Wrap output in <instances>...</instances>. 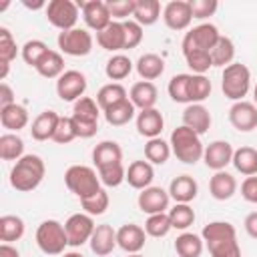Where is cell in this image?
Listing matches in <instances>:
<instances>
[{
  "label": "cell",
  "mask_w": 257,
  "mask_h": 257,
  "mask_svg": "<svg viewBox=\"0 0 257 257\" xmlns=\"http://www.w3.org/2000/svg\"><path fill=\"white\" fill-rule=\"evenodd\" d=\"M44 173H46V167L38 155H24L14 163L10 171V185L22 193L34 191L42 183Z\"/></svg>",
  "instance_id": "cell-1"
},
{
  "label": "cell",
  "mask_w": 257,
  "mask_h": 257,
  "mask_svg": "<svg viewBox=\"0 0 257 257\" xmlns=\"http://www.w3.org/2000/svg\"><path fill=\"white\" fill-rule=\"evenodd\" d=\"M169 145H171L173 155L181 163H185V165H195L197 161L203 159V153H205V147L201 143V137L195 131H191L189 126H185V124L177 126L171 133Z\"/></svg>",
  "instance_id": "cell-2"
},
{
  "label": "cell",
  "mask_w": 257,
  "mask_h": 257,
  "mask_svg": "<svg viewBox=\"0 0 257 257\" xmlns=\"http://www.w3.org/2000/svg\"><path fill=\"white\" fill-rule=\"evenodd\" d=\"M64 185L70 193L78 199H88L100 191V177L92 167L86 165H72L64 173Z\"/></svg>",
  "instance_id": "cell-3"
},
{
  "label": "cell",
  "mask_w": 257,
  "mask_h": 257,
  "mask_svg": "<svg viewBox=\"0 0 257 257\" xmlns=\"http://www.w3.org/2000/svg\"><path fill=\"white\" fill-rule=\"evenodd\" d=\"M249 88H251V72L245 64L233 62V64L223 68L221 90H223L225 98H229L233 102H239L247 96Z\"/></svg>",
  "instance_id": "cell-4"
},
{
  "label": "cell",
  "mask_w": 257,
  "mask_h": 257,
  "mask_svg": "<svg viewBox=\"0 0 257 257\" xmlns=\"http://www.w3.org/2000/svg\"><path fill=\"white\" fill-rule=\"evenodd\" d=\"M36 245L46 255H62L64 247L68 245L66 229L56 219H46L36 229Z\"/></svg>",
  "instance_id": "cell-5"
},
{
  "label": "cell",
  "mask_w": 257,
  "mask_h": 257,
  "mask_svg": "<svg viewBox=\"0 0 257 257\" xmlns=\"http://www.w3.org/2000/svg\"><path fill=\"white\" fill-rule=\"evenodd\" d=\"M78 4L72 2V0H50L44 8L46 12V20L58 28L60 32L64 30H70V28H76V20H78Z\"/></svg>",
  "instance_id": "cell-6"
},
{
  "label": "cell",
  "mask_w": 257,
  "mask_h": 257,
  "mask_svg": "<svg viewBox=\"0 0 257 257\" xmlns=\"http://www.w3.org/2000/svg\"><path fill=\"white\" fill-rule=\"evenodd\" d=\"M221 34H219V28L211 22H203L195 28H191L183 42H181V48L183 52H189V50H205V52H211L215 48V44L219 42Z\"/></svg>",
  "instance_id": "cell-7"
},
{
  "label": "cell",
  "mask_w": 257,
  "mask_h": 257,
  "mask_svg": "<svg viewBox=\"0 0 257 257\" xmlns=\"http://www.w3.org/2000/svg\"><path fill=\"white\" fill-rule=\"evenodd\" d=\"M58 48L68 56H86L92 50V36L86 28H70L58 34Z\"/></svg>",
  "instance_id": "cell-8"
},
{
  "label": "cell",
  "mask_w": 257,
  "mask_h": 257,
  "mask_svg": "<svg viewBox=\"0 0 257 257\" xmlns=\"http://www.w3.org/2000/svg\"><path fill=\"white\" fill-rule=\"evenodd\" d=\"M94 221L90 215L86 213H74L66 219L64 229H66V237H68V245L70 247H80L86 241H90L92 233H94Z\"/></svg>",
  "instance_id": "cell-9"
},
{
  "label": "cell",
  "mask_w": 257,
  "mask_h": 257,
  "mask_svg": "<svg viewBox=\"0 0 257 257\" xmlns=\"http://www.w3.org/2000/svg\"><path fill=\"white\" fill-rule=\"evenodd\" d=\"M86 76L80 70H64V74L56 80V94L64 102H76L84 96Z\"/></svg>",
  "instance_id": "cell-10"
},
{
  "label": "cell",
  "mask_w": 257,
  "mask_h": 257,
  "mask_svg": "<svg viewBox=\"0 0 257 257\" xmlns=\"http://www.w3.org/2000/svg\"><path fill=\"white\" fill-rule=\"evenodd\" d=\"M76 4L82 10L84 24L90 30L100 32V30H104L112 22V16H110V10H108L106 2H102V0H88V2H76Z\"/></svg>",
  "instance_id": "cell-11"
},
{
  "label": "cell",
  "mask_w": 257,
  "mask_h": 257,
  "mask_svg": "<svg viewBox=\"0 0 257 257\" xmlns=\"http://www.w3.org/2000/svg\"><path fill=\"white\" fill-rule=\"evenodd\" d=\"M169 203H171V195L169 191H165L163 187H147L139 193V199H137V205L143 213L147 215H157V213H167L169 209Z\"/></svg>",
  "instance_id": "cell-12"
},
{
  "label": "cell",
  "mask_w": 257,
  "mask_h": 257,
  "mask_svg": "<svg viewBox=\"0 0 257 257\" xmlns=\"http://www.w3.org/2000/svg\"><path fill=\"white\" fill-rule=\"evenodd\" d=\"M229 122L239 133H249V131L257 128V106H255V102H249V100L233 102L231 108H229Z\"/></svg>",
  "instance_id": "cell-13"
},
{
  "label": "cell",
  "mask_w": 257,
  "mask_h": 257,
  "mask_svg": "<svg viewBox=\"0 0 257 257\" xmlns=\"http://www.w3.org/2000/svg\"><path fill=\"white\" fill-rule=\"evenodd\" d=\"M163 20L171 30H185L193 20L191 4L187 0H171L163 8Z\"/></svg>",
  "instance_id": "cell-14"
},
{
  "label": "cell",
  "mask_w": 257,
  "mask_h": 257,
  "mask_svg": "<svg viewBox=\"0 0 257 257\" xmlns=\"http://www.w3.org/2000/svg\"><path fill=\"white\" fill-rule=\"evenodd\" d=\"M233 153L235 149L231 147V143L227 141H213L205 147L203 153V161L211 171H225V167L229 163H233Z\"/></svg>",
  "instance_id": "cell-15"
},
{
  "label": "cell",
  "mask_w": 257,
  "mask_h": 257,
  "mask_svg": "<svg viewBox=\"0 0 257 257\" xmlns=\"http://www.w3.org/2000/svg\"><path fill=\"white\" fill-rule=\"evenodd\" d=\"M145 241H147V231L141 225L126 223L116 231V245L122 251H126L128 255L131 253H139L145 247Z\"/></svg>",
  "instance_id": "cell-16"
},
{
  "label": "cell",
  "mask_w": 257,
  "mask_h": 257,
  "mask_svg": "<svg viewBox=\"0 0 257 257\" xmlns=\"http://www.w3.org/2000/svg\"><path fill=\"white\" fill-rule=\"evenodd\" d=\"M90 251L98 257H106L112 253V249L116 247V231L112 229V225L102 223L94 227V233L90 237Z\"/></svg>",
  "instance_id": "cell-17"
},
{
  "label": "cell",
  "mask_w": 257,
  "mask_h": 257,
  "mask_svg": "<svg viewBox=\"0 0 257 257\" xmlns=\"http://www.w3.org/2000/svg\"><path fill=\"white\" fill-rule=\"evenodd\" d=\"M96 42L100 48L108 50V52H120L124 50V24L118 20H112L104 30L96 32Z\"/></svg>",
  "instance_id": "cell-18"
},
{
  "label": "cell",
  "mask_w": 257,
  "mask_h": 257,
  "mask_svg": "<svg viewBox=\"0 0 257 257\" xmlns=\"http://www.w3.org/2000/svg\"><path fill=\"white\" fill-rule=\"evenodd\" d=\"M157 98H159V90L153 82L149 80H139L131 86V92H128V100L135 104V108L139 110H147V108H155L157 104Z\"/></svg>",
  "instance_id": "cell-19"
},
{
  "label": "cell",
  "mask_w": 257,
  "mask_h": 257,
  "mask_svg": "<svg viewBox=\"0 0 257 257\" xmlns=\"http://www.w3.org/2000/svg\"><path fill=\"white\" fill-rule=\"evenodd\" d=\"M183 124L189 126L191 131H195L201 137L211 126V112H209V108L199 104V102L187 104V108L183 110Z\"/></svg>",
  "instance_id": "cell-20"
},
{
  "label": "cell",
  "mask_w": 257,
  "mask_h": 257,
  "mask_svg": "<svg viewBox=\"0 0 257 257\" xmlns=\"http://www.w3.org/2000/svg\"><path fill=\"white\" fill-rule=\"evenodd\" d=\"M163 126H165V118L157 108H147L137 114V131L145 139H157L163 133Z\"/></svg>",
  "instance_id": "cell-21"
},
{
  "label": "cell",
  "mask_w": 257,
  "mask_h": 257,
  "mask_svg": "<svg viewBox=\"0 0 257 257\" xmlns=\"http://www.w3.org/2000/svg\"><path fill=\"white\" fill-rule=\"evenodd\" d=\"M92 163L98 169L110 167V165H118L122 163V149L118 143L114 141H102L92 149Z\"/></svg>",
  "instance_id": "cell-22"
},
{
  "label": "cell",
  "mask_w": 257,
  "mask_h": 257,
  "mask_svg": "<svg viewBox=\"0 0 257 257\" xmlns=\"http://www.w3.org/2000/svg\"><path fill=\"white\" fill-rule=\"evenodd\" d=\"M199 193V185L191 175H179L169 185V195L175 203H191Z\"/></svg>",
  "instance_id": "cell-23"
},
{
  "label": "cell",
  "mask_w": 257,
  "mask_h": 257,
  "mask_svg": "<svg viewBox=\"0 0 257 257\" xmlns=\"http://www.w3.org/2000/svg\"><path fill=\"white\" fill-rule=\"evenodd\" d=\"M58 120H60V114L54 112V110H42L34 120H32V126H30V135L34 141H48L54 137V131L58 126Z\"/></svg>",
  "instance_id": "cell-24"
},
{
  "label": "cell",
  "mask_w": 257,
  "mask_h": 257,
  "mask_svg": "<svg viewBox=\"0 0 257 257\" xmlns=\"http://www.w3.org/2000/svg\"><path fill=\"white\" fill-rule=\"evenodd\" d=\"M209 193L217 201H227L237 193V181L227 171H217L209 181Z\"/></svg>",
  "instance_id": "cell-25"
},
{
  "label": "cell",
  "mask_w": 257,
  "mask_h": 257,
  "mask_svg": "<svg viewBox=\"0 0 257 257\" xmlns=\"http://www.w3.org/2000/svg\"><path fill=\"white\" fill-rule=\"evenodd\" d=\"M153 179H155V171L149 161H133L126 169V181L133 189L143 191V189L151 187Z\"/></svg>",
  "instance_id": "cell-26"
},
{
  "label": "cell",
  "mask_w": 257,
  "mask_h": 257,
  "mask_svg": "<svg viewBox=\"0 0 257 257\" xmlns=\"http://www.w3.org/2000/svg\"><path fill=\"white\" fill-rule=\"evenodd\" d=\"M0 124L6 128V131H22L26 124H28V110L26 106L14 102L10 106H4L0 108Z\"/></svg>",
  "instance_id": "cell-27"
},
{
  "label": "cell",
  "mask_w": 257,
  "mask_h": 257,
  "mask_svg": "<svg viewBox=\"0 0 257 257\" xmlns=\"http://www.w3.org/2000/svg\"><path fill=\"white\" fill-rule=\"evenodd\" d=\"M135 68H137V72H139V76H141L143 80H149V82H151V80L159 78V76L165 72V60H163L159 54L147 52V54L139 56Z\"/></svg>",
  "instance_id": "cell-28"
},
{
  "label": "cell",
  "mask_w": 257,
  "mask_h": 257,
  "mask_svg": "<svg viewBox=\"0 0 257 257\" xmlns=\"http://www.w3.org/2000/svg\"><path fill=\"white\" fill-rule=\"evenodd\" d=\"M126 98H128L126 88L120 82H108V84L100 86V90L96 92V104L102 110H106V108H110V106H114Z\"/></svg>",
  "instance_id": "cell-29"
},
{
  "label": "cell",
  "mask_w": 257,
  "mask_h": 257,
  "mask_svg": "<svg viewBox=\"0 0 257 257\" xmlns=\"http://www.w3.org/2000/svg\"><path fill=\"white\" fill-rule=\"evenodd\" d=\"M233 167L245 175V177H253L257 175V149L253 147H239L233 153Z\"/></svg>",
  "instance_id": "cell-30"
},
{
  "label": "cell",
  "mask_w": 257,
  "mask_h": 257,
  "mask_svg": "<svg viewBox=\"0 0 257 257\" xmlns=\"http://www.w3.org/2000/svg\"><path fill=\"white\" fill-rule=\"evenodd\" d=\"M135 22L141 26H153L161 18V2L159 0H137L135 4Z\"/></svg>",
  "instance_id": "cell-31"
},
{
  "label": "cell",
  "mask_w": 257,
  "mask_h": 257,
  "mask_svg": "<svg viewBox=\"0 0 257 257\" xmlns=\"http://www.w3.org/2000/svg\"><path fill=\"white\" fill-rule=\"evenodd\" d=\"M102 112H104V118H106L108 124H112V126H122V124H128V122L135 118L137 108H135V104L126 98V100H122V102H118V104H114V106H110V108H106V110H102Z\"/></svg>",
  "instance_id": "cell-32"
},
{
  "label": "cell",
  "mask_w": 257,
  "mask_h": 257,
  "mask_svg": "<svg viewBox=\"0 0 257 257\" xmlns=\"http://www.w3.org/2000/svg\"><path fill=\"white\" fill-rule=\"evenodd\" d=\"M203 237L195 233H181L175 239V251L179 257H201L203 253Z\"/></svg>",
  "instance_id": "cell-33"
},
{
  "label": "cell",
  "mask_w": 257,
  "mask_h": 257,
  "mask_svg": "<svg viewBox=\"0 0 257 257\" xmlns=\"http://www.w3.org/2000/svg\"><path fill=\"white\" fill-rule=\"evenodd\" d=\"M36 72L40 76H44V78H56L58 80L64 74V58H62V54L56 52V50H50L40 60V64L36 66Z\"/></svg>",
  "instance_id": "cell-34"
},
{
  "label": "cell",
  "mask_w": 257,
  "mask_h": 257,
  "mask_svg": "<svg viewBox=\"0 0 257 257\" xmlns=\"http://www.w3.org/2000/svg\"><path fill=\"white\" fill-rule=\"evenodd\" d=\"M0 157L2 161H18L24 157V141L14 133H4L0 137Z\"/></svg>",
  "instance_id": "cell-35"
},
{
  "label": "cell",
  "mask_w": 257,
  "mask_h": 257,
  "mask_svg": "<svg viewBox=\"0 0 257 257\" xmlns=\"http://www.w3.org/2000/svg\"><path fill=\"white\" fill-rule=\"evenodd\" d=\"M24 235V221L18 215H2L0 217V241L12 243Z\"/></svg>",
  "instance_id": "cell-36"
},
{
  "label": "cell",
  "mask_w": 257,
  "mask_h": 257,
  "mask_svg": "<svg viewBox=\"0 0 257 257\" xmlns=\"http://www.w3.org/2000/svg\"><path fill=\"white\" fill-rule=\"evenodd\" d=\"M72 118L76 120H84V122H98V116H100V106L96 104L94 98L90 96H82L74 102L72 106Z\"/></svg>",
  "instance_id": "cell-37"
},
{
  "label": "cell",
  "mask_w": 257,
  "mask_h": 257,
  "mask_svg": "<svg viewBox=\"0 0 257 257\" xmlns=\"http://www.w3.org/2000/svg\"><path fill=\"white\" fill-rule=\"evenodd\" d=\"M171 145L167 141H163L161 137L157 139H149L145 145V157L151 165H165L171 157Z\"/></svg>",
  "instance_id": "cell-38"
},
{
  "label": "cell",
  "mask_w": 257,
  "mask_h": 257,
  "mask_svg": "<svg viewBox=\"0 0 257 257\" xmlns=\"http://www.w3.org/2000/svg\"><path fill=\"white\" fill-rule=\"evenodd\" d=\"M189 86H191V74H175L169 80V96L175 102H183V104H191V96H189Z\"/></svg>",
  "instance_id": "cell-39"
},
{
  "label": "cell",
  "mask_w": 257,
  "mask_h": 257,
  "mask_svg": "<svg viewBox=\"0 0 257 257\" xmlns=\"http://www.w3.org/2000/svg\"><path fill=\"white\" fill-rule=\"evenodd\" d=\"M169 219L173 229L185 231L195 223V211L189 203H175V207L169 209Z\"/></svg>",
  "instance_id": "cell-40"
},
{
  "label": "cell",
  "mask_w": 257,
  "mask_h": 257,
  "mask_svg": "<svg viewBox=\"0 0 257 257\" xmlns=\"http://www.w3.org/2000/svg\"><path fill=\"white\" fill-rule=\"evenodd\" d=\"M201 237L205 243H209V241H219V239H233L237 237V231L227 221H211L209 225L203 227Z\"/></svg>",
  "instance_id": "cell-41"
},
{
  "label": "cell",
  "mask_w": 257,
  "mask_h": 257,
  "mask_svg": "<svg viewBox=\"0 0 257 257\" xmlns=\"http://www.w3.org/2000/svg\"><path fill=\"white\" fill-rule=\"evenodd\" d=\"M233 58H235V44L231 38L227 36H221L219 42L215 44V48L211 50V60H213V66H229L233 64Z\"/></svg>",
  "instance_id": "cell-42"
},
{
  "label": "cell",
  "mask_w": 257,
  "mask_h": 257,
  "mask_svg": "<svg viewBox=\"0 0 257 257\" xmlns=\"http://www.w3.org/2000/svg\"><path fill=\"white\" fill-rule=\"evenodd\" d=\"M104 72H106V76L110 80H122V78H126L133 72V62L124 54H114V56H110L106 60Z\"/></svg>",
  "instance_id": "cell-43"
},
{
  "label": "cell",
  "mask_w": 257,
  "mask_h": 257,
  "mask_svg": "<svg viewBox=\"0 0 257 257\" xmlns=\"http://www.w3.org/2000/svg\"><path fill=\"white\" fill-rule=\"evenodd\" d=\"M173 229L171 225V219H169V213H157V215H149L147 221H145V231L149 237H165L169 235V231Z\"/></svg>",
  "instance_id": "cell-44"
},
{
  "label": "cell",
  "mask_w": 257,
  "mask_h": 257,
  "mask_svg": "<svg viewBox=\"0 0 257 257\" xmlns=\"http://www.w3.org/2000/svg\"><path fill=\"white\" fill-rule=\"evenodd\" d=\"M207 249H209L211 257H241V247L237 243V237L209 241L207 243Z\"/></svg>",
  "instance_id": "cell-45"
},
{
  "label": "cell",
  "mask_w": 257,
  "mask_h": 257,
  "mask_svg": "<svg viewBox=\"0 0 257 257\" xmlns=\"http://www.w3.org/2000/svg\"><path fill=\"white\" fill-rule=\"evenodd\" d=\"M48 52H50V48H48L46 42H42V40H28V42L22 46V58H24V62L30 64V66H34V68L40 64V60H42Z\"/></svg>",
  "instance_id": "cell-46"
},
{
  "label": "cell",
  "mask_w": 257,
  "mask_h": 257,
  "mask_svg": "<svg viewBox=\"0 0 257 257\" xmlns=\"http://www.w3.org/2000/svg\"><path fill=\"white\" fill-rule=\"evenodd\" d=\"M110 205V199H108V193L104 189H100L98 193H94L92 197L88 199H80V207L84 209L86 215L94 217V215H102Z\"/></svg>",
  "instance_id": "cell-47"
},
{
  "label": "cell",
  "mask_w": 257,
  "mask_h": 257,
  "mask_svg": "<svg viewBox=\"0 0 257 257\" xmlns=\"http://www.w3.org/2000/svg\"><path fill=\"white\" fill-rule=\"evenodd\" d=\"M211 80L205 74H191V86H189V96H191V104L193 102H203L205 98H209L211 94Z\"/></svg>",
  "instance_id": "cell-48"
},
{
  "label": "cell",
  "mask_w": 257,
  "mask_h": 257,
  "mask_svg": "<svg viewBox=\"0 0 257 257\" xmlns=\"http://www.w3.org/2000/svg\"><path fill=\"white\" fill-rule=\"evenodd\" d=\"M183 56H185L189 68L195 74H205L213 66L211 52H205V50H189V52H183Z\"/></svg>",
  "instance_id": "cell-49"
},
{
  "label": "cell",
  "mask_w": 257,
  "mask_h": 257,
  "mask_svg": "<svg viewBox=\"0 0 257 257\" xmlns=\"http://www.w3.org/2000/svg\"><path fill=\"white\" fill-rule=\"evenodd\" d=\"M98 177L104 187H118L122 181H126V169L122 167V163L110 165V167L98 169Z\"/></svg>",
  "instance_id": "cell-50"
},
{
  "label": "cell",
  "mask_w": 257,
  "mask_h": 257,
  "mask_svg": "<svg viewBox=\"0 0 257 257\" xmlns=\"http://www.w3.org/2000/svg\"><path fill=\"white\" fill-rule=\"evenodd\" d=\"M16 40L12 38L10 30L8 28H0V62L2 64H10L14 58H16Z\"/></svg>",
  "instance_id": "cell-51"
},
{
  "label": "cell",
  "mask_w": 257,
  "mask_h": 257,
  "mask_svg": "<svg viewBox=\"0 0 257 257\" xmlns=\"http://www.w3.org/2000/svg\"><path fill=\"white\" fill-rule=\"evenodd\" d=\"M74 139H78V137H76V131H74V122H72V118H70V116H60V120H58V126H56V131H54L52 141H54V143H58V145H68V143H72Z\"/></svg>",
  "instance_id": "cell-52"
},
{
  "label": "cell",
  "mask_w": 257,
  "mask_h": 257,
  "mask_svg": "<svg viewBox=\"0 0 257 257\" xmlns=\"http://www.w3.org/2000/svg\"><path fill=\"white\" fill-rule=\"evenodd\" d=\"M122 24H124V38H126V42H124V50L137 48V46L143 42V36H145L143 26H141L139 22H135V20H124Z\"/></svg>",
  "instance_id": "cell-53"
},
{
  "label": "cell",
  "mask_w": 257,
  "mask_h": 257,
  "mask_svg": "<svg viewBox=\"0 0 257 257\" xmlns=\"http://www.w3.org/2000/svg\"><path fill=\"white\" fill-rule=\"evenodd\" d=\"M106 4H108V10H110V16L120 22V20H124V18L135 14L137 0H110Z\"/></svg>",
  "instance_id": "cell-54"
},
{
  "label": "cell",
  "mask_w": 257,
  "mask_h": 257,
  "mask_svg": "<svg viewBox=\"0 0 257 257\" xmlns=\"http://www.w3.org/2000/svg\"><path fill=\"white\" fill-rule=\"evenodd\" d=\"M191 12H193V18L197 20H205L209 16H213L219 8V4L215 0H191Z\"/></svg>",
  "instance_id": "cell-55"
},
{
  "label": "cell",
  "mask_w": 257,
  "mask_h": 257,
  "mask_svg": "<svg viewBox=\"0 0 257 257\" xmlns=\"http://www.w3.org/2000/svg\"><path fill=\"white\" fill-rule=\"evenodd\" d=\"M241 197L249 203H257V177H247L241 185Z\"/></svg>",
  "instance_id": "cell-56"
},
{
  "label": "cell",
  "mask_w": 257,
  "mask_h": 257,
  "mask_svg": "<svg viewBox=\"0 0 257 257\" xmlns=\"http://www.w3.org/2000/svg\"><path fill=\"white\" fill-rule=\"evenodd\" d=\"M10 104H14V90L6 82H2L0 84V108L10 106Z\"/></svg>",
  "instance_id": "cell-57"
},
{
  "label": "cell",
  "mask_w": 257,
  "mask_h": 257,
  "mask_svg": "<svg viewBox=\"0 0 257 257\" xmlns=\"http://www.w3.org/2000/svg\"><path fill=\"white\" fill-rule=\"evenodd\" d=\"M245 231H247V235L249 237H253V239H257V211H253V213H249L247 217H245Z\"/></svg>",
  "instance_id": "cell-58"
},
{
  "label": "cell",
  "mask_w": 257,
  "mask_h": 257,
  "mask_svg": "<svg viewBox=\"0 0 257 257\" xmlns=\"http://www.w3.org/2000/svg\"><path fill=\"white\" fill-rule=\"evenodd\" d=\"M0 257H20V253H18V249L12 247L10 243H2V245H0Z\"/></svg>",
  "instance_id": "cell-59"
},
{
  "label": "cell",
  "mask_w": 257,
  "mask_h": 257,
  "mask_svg": "<svg viewBox=\"0 0 257 257\" xmlns=\"http://www.w3.org/2000/svg\"><path fill=\"white\" fill-rule=\"evenodd\" d=\"M24 6H26V8H32V10H38V8H42V6L46 8L44 2H34V4H32V2H26V0H24Z\"/></svg>",
  "instance_id": "cell-60"
},
{
  "label": "cell",
  "mask_w": 257,
  "mask_h": 257,
  "mask_svg": "<svg viewBox=\"0 0 257 257\" xmlns=\"http://www.w3.org/2000/svg\"><path fill=\"white\" fill-rule=\"evenodd\" d=\"M62 257H84L82 253H76V251H70V253H64Z\"/></svg>",
  "instance_id": "cell-61"
},
{
  "label": "cell",
  "mask_w": 257,
  "mask_h": 257,
  "mask_svg": "<svg viewBox=\"0 0 257 257\" xmlns=\"http://www.w3.org/2000/svg\"><path fill=\"white\" fill-rule=\"evenodd\" d=\"M253 98H255V106H257V84H255V88H253Z\"/></svg>",
  "instance_id": "cell-62"
},
{
  "label": "cell",
  "mask_w": 257,
  "mask_h": 257,
  "mask_svg": "<svg viewBox=\"0 0 257 257\" xmlns=\"http://www.w3.org/2000/svg\"><path fill=\"white\" fill-rule=\"evenodd\" d=\"M128 257H143V255H141V253H131Z\"/></svg>",
  "instance_id": "cell-63"
}]
</instances>
